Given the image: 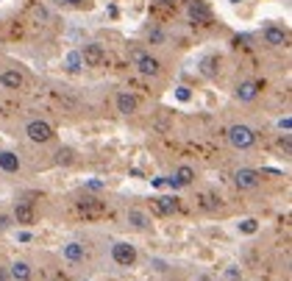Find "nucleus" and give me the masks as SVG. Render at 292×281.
Segmentation results:
<instances>
[{
    "instance_id": "f257e3e1",
    "label": "nucleus",
    "mask_w": 292,
    "mask_h": 281,
    "mask_svg": "<svg viewBox=\"0 0 292 281\" xmlns=\"http://www.w3.org/2000/svg\"><path fill=\"white\" fill-rule=\"evenodd\" d=\"M228 142H231L237 151H248V148H253V142H256V134H253V128H248V126H231L228 128Z\"/></svg>"
},
{
    "instance_id": "f03ea898",
    "label": "nucleus",
    "mask_w": 292,
    "mask_h": 281,
    "mask_svg": "<svg viewBox=\"0 0 292 281\" xmlns=\"http://www.w3.org/2000/svg\"><path fill=\"white\" fill-rule=\"evenodd\" d=\"M25 134L31 142H50L53 139V126L45 123V120H31L25 126Z\"/></svg>"
},
{
    "instance_id": "7ed1b4c3",
    "label": "nucleus",
    "mask_w": 292,
    "mask_h": 281,
    "mask_svg": "<svg viewBox=\"0 0 292 281\" xmlns=\"http://www.w3.org/2000/svg\"><path fill=\"white\" fill-rule=\"evenodd\" d=\"M112 259L120 267H131V264L137 262V248L128 245V242H114L112 245Z\"/></svg>"
},
{
    "instance_id": "20e7f679",
    "label": "nucleus",
    "mask_w": 292,
    "mask_h": 281,
    "mask_svg": "<svg viewBox=\"0 0 292 281\" xmlns=\"http://www.w3.org/2000/svg\"><path fill=\"white\" fill-rule=\"evenodd\" d=\"M234 184L240 189H256L259 184H262V173L250 170V167H242V170L234 173Z\"/></svg>"
},
{
    "instance_id": "39448f33",
    "label": "nucleus",
    "mask_w": 292,
    "mask_h": 281,
    "mask_svg": "<svg viewBox=\"0 0 292 281\" xmlns=\"http://www.w3.org/2000/svg\"><path fill=\"white\" fill-rule=\"evenodd\" d=\"M81 53V61H84V67H97L100 61H103V48L100 45H84V51H78Z\"/></svg>"
},
{
    "instance_id": "423d86ee",
    "label": "nucleus",
    "mask_w": 292,
    "mask_h": 281,
    "mask_svg": "<svg viewBox=\"0 0 292 281\" xmlns=\"http://www.w3.org/2000/svg\"><path fill=\"white\" fill-rule=\"evenodd\" d=\"M189 17L195 20V23H200V26H206V23H212V9L203 0H192L189 3Z\"/></svg>"
},
{
    "instance_id": "0eeeda50",
    "label": "nucleus",
    "mask_w": 292,
    "mask_h": 281,
    "mask_svg": "<svg viewBox=\"0 0 292 281\" xmlns=\"http://www.w3.org/2000/svg\"><path fill=\"white\" fill-rule=\"evenodd\" d=\"M134 59H137V70L142 73V76H159V70L162 67H159V61H156L153 56H147V53L139 51Z\"/></svg>"
},
{
    "instance_id": "6e6552de",
    "label": "nucleus",
    "mask_w": 292,
    "mask_h": 281,
    "mask_svg": "<svg viewBox=\"0 0 292 281\" xmlns=\"http://www.w3.org/2000/svg\"><path fill=\"white\" fill-rule=\"evenodd\" d=\"M259 89H262V84H259V81H242V84L237 86V98H240V101H245V103H250V101H256Z\"/></svg>"
},
{
    "instance_id": "1a4fd4ad",
    "label": "nucleus",
    "mask_w": 292,
    "mask_h": 281,
    "mask_svg": "<svg viewBox=\"0 0 292 281\" xmlns=\"http://www.w3.org/2000/svg\"><path fill=\"white\" fill-rule=\"evenodd\" d=\"M137 109H139L137 95H131V92H120V95H117V111H120V114H134Z\"/></svg>"
},
{
    "instance_id": "9d476101",
    "label": "nucleus",
    "mask_w": 292,
    "mask_h": 281,
    "mask_svg": "<svg viewBox=\"0 0 292 281\" xmlns=\"http://www.w3.org/2000/svg\"><path fill=\"white\" fill-rule=\"evenodd\" d=\"M78 212L84 214V217H100V214H103V204L95 201V198H84V201L78 204Z\"/></svg>"
},
{
    "instance_id": "9b49d317",
    "label": "nucleus",
    "mask_w": 292,
    "mask_h": 281,
    "mask_svg": "<svg viewBox=\"0 0 292 281\" xmlns=\"http://www.w3.org/2000/svg\"><path fill=\"white\" fill-rule=\"evenodd\" d=\"M0 84L6 86V89H20V86L25 84V78H23V73H20V70H3Z\"/></svg>"
},
{
    "instance_id": "f8f14e48",
    "label": "nucleus",
    "mask_w": 292,
    "mask_h": 281,
    "mask_svg": "<svg viewBox=\"0 0 292 281\" xmlns=\"http://www.w3.org/2000/svg\"><path fill=\"white\" fill-rule=\"evenodd\" d=\"M0 170L3 173H17L20 170V156L14 151H0Z\"/></svg>"
},
{
    "instance_id": "ddd939ff",
    "label": "nucleus",
    "mask_w": 292,
    "mask_h": 281,
    "mask_svg": "<svg viewBox=\"0 0 292 281\" xmlns=\"http://www.w3.org/2000/svg\"><path fill=\"white\" fill-rule=\"evenodd\" d=\"M61 254H64L67 262H84V259H86V248L81 245V242H67Z\"/></svg>"
},
{
    "instance_id": "4468645a",
    "label": "nucleus",
    "mask_w": 292,
    "mask_h": 281,
    "mask_svg": "<svg viewBox=\"0 0 292 281\" xmlns=\"http://www.w3.org/2000/svg\"><path fill=\"white\" fill-rule=\"evenodd\" d=\"M153 206H156V212H159V214H172V212H178V201H175V198H170V195L156 198Z\"/></svg>"
},
{
    "instance_id": "2eb2a0df",
    "label": "nucleus",
    "mask_w": 292,
    "mask_h": 281,
    "mask_svg": "<svg viewBox=\"0 0 292 281\" xmlns=\"http://www.w3.org/2000/svg\"><path fill=\"white\" fill-rule=\"evenodd\" d=\"M14 220L23 223V226H31V223H34V206L31 204H17L14 206Z\"/></svg>"
},
{
    "instance_id": "dca6fc26",
    "label": "nucleus",
    "mask_w": 292,
    "mask_h": 281,
    "mask_svg": "<svg viewBox=\"0 0 292 281\" xmlns=\"http://www.w3.org/2000/svg\"><path fill=\"white\" fill-rule=\"evenodd\" d=\"M265 42L273 45V48H284V45H287V34H284L281 28H267V31H265Z\"/></svg>"
},
{
    "instance_id": "f3484780",
    "label": "nucleus",
    "mask_w": 292,
    "mask_h": 281,
    "mask_svg": "<svg viewBox=\"0 0 292 281\" xmlns=\"http://www.w3.org/2000/svg\"><path fill=\"white\" fill-rule=\"evenodd\" d=\"M11 276H14L17 281H31V276H34V273H31L28 262H14V264H11Z\"/></svg>"
},
{
    "instance_id": "a211bd4d",
    "label": "nucleus",
    "mask_w": 292,
    "mask_h": 281,
    "mask_svg": "<svg viewBox=\"0 0 292 281\" xmlns=\"http://www.w3.org/2000/svg\"><path fill=\"white\" fill-rule=\"evenodd\" d=\"M64 67H67L70 73H81V70H84L81 53H78V51H70V53H67V59H64Z\"/></svg>"
},
{
    "instance_id": "6ab92c4d",
    "label": "nucleus",
    "mask_w": 292,
    "mask_h": 281,
    "mask_svg": "<svg viewBox=\"0 0 292 281\" xmlns=\"http://www.w3.org/2000/svg\"><path fill=\"white\" fill-rule=\"evenodd\" d=\"M128 223L134 226V229H147V226H150V220L145 217V212H139V209H128Z\"/></svg>"
},
{
    "instance_id": "aec40b11",
    "label": "nucleus",
    "mask_w": 292,
    "mask_h": 281,
    "mask_svg": "<svg viewBox=\"0 0 292 281\" xmlns=\"http://www.w3.org/2000/svg\"><path fill=\"white\" fill-rule=\"evenodd\" d=\"M172 179L178 181V187H189V184H192V179H195V170L184 164V167H178V173H175Z\"/></svg>"
},
{
    "instance_id": "412c9836",
    "label": "nucleus",
    "mask_w": 292,
    "mask_h": 281,
    "mask_svg": "<svg viewBox=\"0 0 292 281\" xmlns=\"http://www.w3.org/2000/svg\"><path fill=\"white\" fill-rule=\"evenodd\" d=\"M203 76H217V70H220V64H217V59H203Z\"/></svg>"
},
{
    "instance_id": "4be33fe9",
    "label": "nucleus",
    "mask_w": 292,
    "mask_h": 281,
    "mask_svg": "<svg viewBox=\"0 0 292 281\" xmlns=\"http://www.w3.org/2000/svg\"><path fill=\"white\" fill-rule=\"evenodd\" d=\"M240 231H242V234H256V231H259V223L253 220V217H248V220L240 223Z\"/></svg>"
},
{
    "instance_id": "5701e85b",
    "label": "nucleus",
    "mask_w": 292,
    "mask_h": 281,
    "mask_svg": "<svg viewBox=\"0 0 292 281\" xmlns=\"http://www.w3.org/2000/svg\"><path fill=\"white\" fill-rule=\"evenodd\" d=\"M200 206H203V209H217V206H220V198H215V195H200Z\"/></svg>"
},
{
    "instance_id": "b1692460",
    "label": "nucleus",
    "mask_w": 292,
    "mask_h": 281,
    "mask_svg": "<svg viewBox=\"0 0 292 281\" xmlns=\"http://www.w3.org/2000/svg\"><path fill=\"white\" fill-rule=\"evenodd\" d=\"M56 162H59V164H70V162H73V151H70V148H59Z\"/></svg>"
},
{
    "instance_id": "393cba45",
    "label": "nucleus",
    "mask_w": 292,
    "mask_h": 281,
    "mask_svg": "<svg viewBox=\"0 0 292 281\" xmlns=\"http://www.w3.org/2000/svg\"><path fill=\"white\" fill-rule=\"evenodd\" d=\"M278 128H281V131H290V128H292V120H290V117H281V120H278Z\"/></svg>"
},
{
    "instance_id": "a878e982",
    "label": "nucleus",
    "mask_w": 292,
    "mask_h": 281,
    "mask_svg": "<svg viewBox=\"0 0 292 281\" xmlns=\"http://www.w3.org/2000/svg\"><path fill=\"white\" fill-rule=\"evenodd\" d=\"M175 95H178V101H189V89H187V86H178V92H175Z\"/></svg>"
},
{
    "instance_id": "bb28decb",
    "label": "nucleus",
    "mask_w": 292,
    "mask_h": 281,
    "mask_svg": "<svg viewBox=\"0 0 292 281\" xmlns=\"http://www.w3.org/2000/svg\"><path fill=\"white\" fill-rule=\"evenodd\" d=\"M164 36H162V31H159V28H153V31H150V42H162Z\"/></svg>"
},
{
    "instance_id": "cd10ccee",
    "label": "nucleus",
    "mask_w": 292,
    "mask_h": 281,
    "mask_svg": "<svg viewBox=\"0 0 292 281\" xmlns=\"http://www.w3.org/2000/svg\"><path fill=\"white\" fill-rule=\"evenodd\" d=\"M225 276H228L231 281H237V279H240V270H234V267H231V270H225Z\"/></svg>"
},
{
    "instance_id": "c85d7f7f",
    "label": "nucleus",
    "mask_w": 292,
    "mask_h": 281,
    "mask_svg": "<svg viewBox=\"0 0 292 281\" xmlns=\"http://www.w3.org/2000/svg\"><path fill=\"white\" fill-rule=\"evenodd\" d=\"M9 226H11V220L6 217V214H0V229H9Z\"/></svg>"
},
{
    "instance_id": "c756f323",
    "label": "nucleus",
    "mask_w": 292,
    "mask_h": 281,
    "mask_svg": "<svg viewBox=\"0 0 292 281\" xmlns=\"http://www.w3.org/2000/svg\"><path fill=\"white\" fill-rule=\"evenodd\" d=\"M59 3H73V6H81L84 0H59Z\"/></svg>"
},
{
    "instance_id": "7c9ffc66",
    "label": "nucleus",
    "mask_w": 292,
    "mask_h": 281,
    "mask_svg": "<svg viewBox=\"0 0 292 281\" xmlns=\"http://www.w3.org/2000/svg\"><path fill=\"white\" fill-rule=\"evenodd\" d=\"M198 281H212V279H209V276H200V279Z\"/></svg>"
},
{
    "instance_id": "2f4dec72",
    "label": "nucleus",
    "mask_w": 292,
    "mask_h": 281,
    "mask_svg": "<svg viewBox=\"0 0 292 281\" xmlns=\"http://www.w3.org/2000/svg\"><path fill=\"white\" fill-rule=\"evenodd\" d=\"M162 3H175V0H162Z\"/></svg>"
},
{
    "instance_id": "473e14b6",
    "label": "nucleus",
    "mask_w": 292,
    "mask_h": 281,
    "mask_svg": "<svg viewBox=\"0 0 292 281\" xmlns=\"http://www.w3.org/2000/svg\"><path fill=\"white\" fill-rule=\"evenodd\" d=\"M231 3H240V0H231Z\"/></svg>"
}]
</instances>
